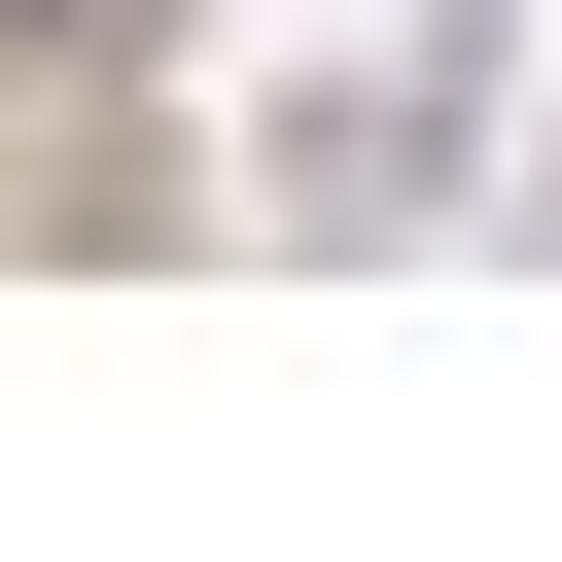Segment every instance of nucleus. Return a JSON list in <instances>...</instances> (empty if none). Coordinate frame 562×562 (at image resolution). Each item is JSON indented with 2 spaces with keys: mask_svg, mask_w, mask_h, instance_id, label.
Instances as JSON below:
<instances>
[{
  "mask_svg": "<svg viewBox=\"0 0 562 562\" xmlns=\"http://www.w3.org/2000/svg\"><path fill=\"white\" fill-rule=\"evenodd\" d=\"M0 35H70V70H105V35H176V0H0Z\"/></svg>",
  "mask_w": 562,
  "mask_h": 562,
  "instance_id": "obj_1",
  "label": "nucleus"
}]
</instances>
